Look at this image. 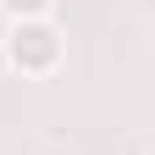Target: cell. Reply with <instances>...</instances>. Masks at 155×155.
<instances>
[{
  "mask_svg": "<svg viewBox=\"0 0 155 155\" xmlns=\"http://www.w3.org/2000/svg\"><path fill=\"white\" fill-rule=\"evenodd\" d=\"M0 17L6 22H39V17H55V0H0Z\"/></svg>",
  "mask_w": 155,
  "mask_h": 155,
  "instance_id": "2",
  "label": "cell"
},
{
  "mask_svg": "<svg viewBox=\"0 0 155 155\" xmlns=\"http://www.w3.org/2000/svg\"><path fill=\"white\" fill-rule=\"evenodd\" d=\"M0 55L17 78H55L67 61V33L55 17H39V22H6L0 39Z\"/></svg>",
  "mask_w": 155,
  "mask_h": 155,
  "instance_id": "1",
  "label": "cell"
}]
</instances>
